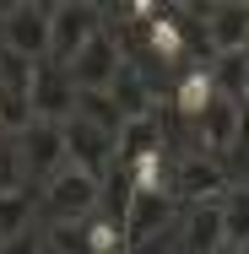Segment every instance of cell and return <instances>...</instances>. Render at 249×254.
<instances>
[{"mask_svg": "<svg viewBox=\"0 0 249 254\" xmlns=\"http://www.w3.org/2000/svg\"><path fill=\"white\" fill-rule=\"evenodd\" d=\"M98 205H103V184L92 179V173L71 168V162L44 184V211L54 216V227H82Z\"/></svg>", "mask_w": 249, "mask_h": 254, "instance_id": "obj_1", "label": "cell"}, {"mask_svg": "<svg viewBox=\"0 0 249 254\" xmlns=\"http://www.w3.org/2000/svg\"><path fill=\"white\" fill-rule=\"evenodd\" d=\"M65 157H71V168H82V173H92L98 184H108L114 168H119V135H108L92 119L71 114V119H65Z\"/></svg>", "mask_w": 249, "mask_h": 254, "instance_id": "obj_2", "label": "cell"}, {"mask_svg": "<svg viewBox=\"0 0 249 254\" xmlns=\"http://www.w3.org/2000/svg\"><path fill=\"white\" fill-rule=\"evenodd\" d=\"M54 38V5H11L0 22V49L22 54V60H49Z\"/></svg>", "mask_w": 249, "mask_h": 254, "instance_id": "obj_3", "label": "cell"}, {"mask_svg": "<svg viewBox=\"0 0 249 254\" xmlns=\"http://www.w3.org/2000/svg\"><path fill=\"white\" fill-rule=\"evenodd\" d=\"M65 70H71L76 92H108V87H114V76L125 70V49H119V33H114V27H103L98 38H92L87 49H82L76 60H71V65H65Z\"/></svg>", "mask_w": 249, "mask_h": 254, "instance_id": "obj_4", "label": "cell"}, {"mask_svg": "<svg viewBox=\"0 0 249 254\" xmlns=\"http://www.w3.org/2000/svg\"><path fill=\"white\" fill-rule=\"evenodd\" d=\"M98 16H103V11H98V5H87V0L54 5V38H49V60H54V65H71V60L103 33Z\"/></svg>", "mask_w": 249, "mask_h": 254, "instance_id": "obj_5", "label": "cell"}, {"mask_svg": "<svg viewBox=\"0 0 249 254\" xmlns=\"http://www.w3.org/2000/svg\"><path fill=\"white\" fill-rule=\"evenodd\" d=\"M222 200L228 195V162L222 157H206V152H184L173 162V200Z\"/></svg>", "mask_w": 249, "mask_h": 254, "instance_id": "obj_6", "label": "cell"}, {"mask_svg": "<svg viewBox=\"0 0 249 254\" xmlns=\"http://www.w3.org/2000/svg\"><path fill=\"white\" fill-rule=\"evenodd\" d=\"M16 146H22L27 173H38L44 184H49L54 173L71 162V157H65V125H54V119H33V125L16 135Z\"/></svg>", "mask_w": 249, "mask_h": 254, "instance_id": "obj_7", "label": "cell"}, {"mask_svg": "<svg viewBox=\"0 0 249 254\" xmlns=\"http://www.w3.org/2000/svg\"><path fill=\"white\" fill-rule=\"evenodd\" d=\"M244 108H249V103L217 98V103L195 119V146H200L206 157H228L233 146H239V135H244Z\"/></svg>", "mask_w": 249, "mask_h": 254, "instance_id": "obj_8", "label": "cell"}, {"mask_svg": "<svg viewBox=\"0 0 249 254\" xmlns=\"http://www.w3.org/2000/svg\"><path fill=\"white\" fill-rule=\"evenodd\" d=\"M76 81H71V70L65 65H54L44 60L38 65V76H33V108H38V119H54V125H65L71 114H76Z\"/></svg>", "mask_w": 249, "mask_h": 254, "instance_id": "obj_9", "label": "cell"}, {"mask_svg": "<svg viewBox=\"0 0 249 254\" xmlns=\"http://www.w3.org/2000/svg\"><path fill=\"white\" fill-rule=\"evenodd\" d=\"M195 16H206V38L217 54H239L249 44V5L244 0H222V5H200Z\"/></svg>", "mask_w": 249, "mask_h": 254, "instance_id": "obj_10", "label": "cell"}, {"mask_svg": "<svg viewBox=\"0 0 249 254\" xmlns=\"http://www.w3.org/2000/svg\"><path fill=\"white\" fill-rule=\"evenodd\" d=\"M108 98L119 103L125 125H130V119H152V114H157V98H152V76H147V65H141V60H125V70L114 76Z\"/></svg>", "mask_w": 249, "mask_h": 254, "instance_id": "obj_11", "label": "cell"}, {"mask_svg": "<svg viewBox=\"0 0 249 254\" xmlns=\"http://www.w3.org/2000/svg\"><path fill=\"white\" fill-rule=\"evenodd\" d=\"M211 103H217V81H211V70H206V65L179 70V81H173V114H184V119L195 125Z\"/></svg>", "mask_w": 249, "mask_h": 254, "instance_id": "obj_12", "label": "cell"}, {"mask_svg": "<svg viewBox=\"0 0 249 254\" xmlns=\"http://www.w3.org/2000/svg\"><path fill=\"white\" fill-rule=\"evenodd\" d=\"M157 152H168L157 114H152V119H130V125L119 130V168H136V162H147V157H157Z\"/></svg>", "mask_w": 249, "mask_h": 254, "instance_id": "obj_13", "label": "cell"}, {"mask_svg": "<svg viewBox=\"0 0 249 254\" xmlns=\"http://www.w3.org/2000/svg\"><path fill=\"white\" fill-rule=\"evenodd\" d=\"M206 70H211V81H217V98L249 103V60H244V49L239 54H217Z\"/></svg>", "mask_w": 249, "mask_h": 254, "instance_id": "obj_14", "label": "cell"}, {"mask_svg": "<svg viewBox=\"0 0 249 254\" xmlns=\"http://www.w3.org/2000/svg\"><path fill=\"white\" fill-rule=\"evenodd\" d=\"M222 227H228V244L233 249H249V184L222 195Z\"/></svg>", "mask_w": 249, "mask_h": 254, "instance_id": "obj_15", "label": "cell"}, {"mask_svg": "<svg viewBox=\"0 0 249 254\" xmlns=\"http://www.w3.org/2000/svg\"><path fill=\"white\" fill-rule=\"evenodd\" d=\"M76 114H82V119H92V125L108 130V135H119V130H125V114H119V103L108 98V92H82V98H76Z\"/></svg>", "mask_w": 249, "mask_h": 254, "instance_id": "obj_16", "label": "cell"}, {"mask_svg": "<svg viewBox=\"0 0 249 254\" xmlns=\"http://www.w3.org/2000/svg\"><path fill=\"white\" fill-rule=\"evenodd\" d=\"M22 179H27L22 146H16L11 135H0V195H22Z\"/></svg>", "mask_w": 249, "mask_h": 254, "instance_id": "obj_17", "label": "cell"}, {"mask_svg": "<svg viewBox=\"0 0 249 254\" xmlns=\"http://www.w3.org/2000/svg\"><path fill=\"white\" fill-rule=\"evenodd\" d=\"M27 216H33V200H27V190H22V195H0V238H16V233H27Z\"/></svg>", "mask_w": 249, "mask_h": 254, "instance_id": "obj_18", "label": "cell"}, {"mask_svg": "<svg viewBox=\"0 0 249 254\" xmlns=\"http://www.w3.org/2000/svg\"><path fill=\"white\" fill-rule=\"evenodd\" d=\"M0 254H44V233L27 227V233H16V238H0Z\"/></svg>", "mask_w": 249, "mask_h": 254, "instance_id": "obj_19", "label": "cell"}]
</instances>
